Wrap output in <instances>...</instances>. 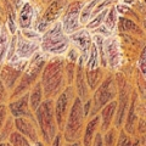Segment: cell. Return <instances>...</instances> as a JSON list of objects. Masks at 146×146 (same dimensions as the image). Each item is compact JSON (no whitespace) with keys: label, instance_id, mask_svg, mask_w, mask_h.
<instances>
[{"label":"cell","instance_id":"1","mask_svg":"<svg viewBox=\"0 0 146 146\" xmlns=\"http://www.w3.org/2000/svg\"><path fill=\"white\" fill-rule=\"evenodd\" d=\"M66 58L61 56L49 57L40 74L39 82L42 84L44 99H55L67 86L65 76Z\"/></svg>","mask_w":146,"mask_h":146},{"label":"cell","instance_id":"2","mask_svg":"<svg viewBox=\"0 0 146 146\" xmlns=\"http://www.w3.org/2000/svg\"><path fill=\"white\" fill-rule=\"evenodd\" d=\"M48 58L49 57L42 51H38L34 56H32L29 58L28 63H27L25 71L22 72L16 86L12 89L10 95H9V101L13 99H17L22 96L23 94L28 93L32 86L39 80L42 71L45 66V62L48 61Z\"/></svg>","mask_w":146,"mask_h":146},{"label":"cell","instance_id":"3","mask_svg":"<svg viewBox=\"0 0 146 146\" xmlns=\"http://www.w3.org/2000/svg\"><path fill=\"white\" fill-rule=\"evenodd\" d=\"M70 45V36L65 33L60 21L54 22L40 36V51L48 57L65 55Z\"/></svg>","mask_w":146,"mask_h":146},{"label":"cell","instance_id":"4","mask_svg":"<svg viewBox=\"0 0 146 146\" xmlns=\"http://www.w3.org/2000/svg\"><path fill=\"white\" fill-rule=\"evenodd\" d=\"M33 113L39 128L40 140L45 144V146H50L57 133H60L56 124V119H55L54 100L44 99V101L39 105V107Z\"/></svg>","mask_w":146,"mask_h":146},{"label":"cell","instance_id":"5","mask_svg":"<svg viewBox=\"0 0 146 146\" xmlns=\"http://www.w3.org/2000/svg\"><path fill=\"white\" fill-rule=\"evenodd\" d=\"M86 118L83 112V101L76 96L74 101L72 104L70 113L66 118L65 127L62 130L63 141H77L82 139L83 135V129L85 125Z\"/></svg>","mask_w":146,"mask_h":146},{"label":"cell","instance_id":"6","mask_svg":"<svg viewBox=\"0 0 146 146\" xmlns=\"http://www.w3.org/2000/svg\"><path fill=\"white\" fill-rule=\"evenodd\" d=\"M117 98V83L115 79L113 72L106 73L102 82L99 84V86L91 93V110H90V117L98 115L105 105L111 102L112 100H116Z\"/></svg>","mask_w":146,"mask_h":146},{"label":"cell","instance_id":"7","mask_svg":"<svg viewBox=\"0 0 146 146\" xmlns=\"http://www.w3.org/2000/svg\"><path fill=\"white\" fill-rule=\"evenodd\" d=\"M115 79L117 83V110L115 119H113V127L116 129H121L123 127V123L125 119V115L128 111L131 99V91H133V86H131L130 82L128 80L127 77L123 74L122 72H115Z\"/></svg>","mask_w":146,"mask_h":146},{"label":"cell","instance_id":"8","mask_svg":"<svg viewBox=\"0 0 146 146\" xmlns=\"http://www.w3.org/2000/svg\"><path fill=\"white\" fill-rule=\"evenodd\" d=\"M76 91L73 85H67L56 98L54 99V113L55 119L58 128V131L62 133L63 127H65L66 118L70 113V110L72 107V104L76 99Z\"/></svg>","mask_w":146,"mask_h":146},{"label":"cell","instance_id":"9","mask_svg":"<svg viewBox=\"0 0 146 146\" xmlns=\"http://www.w3.org/2000/svg\"><path fill=\"white\" fill-rule=\"evenodd\" d=\"M27 63H28V60H21V58L13 56L10 61L4 62L0 66V80L5 85L7 91L11 93L12 89L16 86Z\"/></svg>","mask_w":146,"mask_h":146},{"label":"cell","instance_id":"10","mask_svg":"<svg viewBox=\"0 0 146 146\" xmlns=\"http://www.w3.org/2000/svg\"><path fill=\"white\" fill-rule=\"evenodd\" d=\"M83 6L84 4L80 0H74V1L67 4L60 21L62 25V28L67 35L74 33L76 31L82 28V25L79 22V16Z\"/></svg>","mask_w":146,"mask_h":146},{"label":"cell","instance_id":"11","mask_svg":"<svg viewBox=\"0 0 146 146\" xmlns=\"http://www.w3.org/2000/svg\"><path fill=\"white\" fill-rule=\"evenodd\" d=\"M104 54L106 57L107 68L111 72H117L122 63L121 43L116 35H110L104 39Z\"/></svg>","mask_w":146,"mask_h":146},{"label":"cell","instance_id":"12","mask_svg":"<svg viewBox=\"0 0 146 146\" xmlns=\"http://www.w3.org/2000/svg\"><path fill=\"white\" fill-rule=\"evenodd\" d=\"M40 51V40L26 38L18 29L16 32V52L15 56L21 60H29L32 56Z\"/></svg>","mask_w":146,"mask_h":146},{"label":"cell","instance_id":"13","mask_svg":"<svg viewBox=\"0 0 146 146\" xmlns=\"http://www.w3.org/2000/svg\"><path fill=\"white\" fill-rule=\"evenodd\" d=\"M73 88H74L76 95L82 101H88L91 96V91L86 84L85 79V68H84V58L79 56L78 61L76 63V73H74V80H73Z\"/></svg>","mask_w":146,"mask_h":146},{"label":"cell","instance_id":"14","mask_svg":"<svg viewBox=\"0 0 146 146\" xmlns=\"http://www.w3.org/2000/svg\"><path fill=\"white\" fill-rule=\"evenodd\" d=\"M13 125H15L16 131L26 136L33 145L40 140L39 128L35 122V118H25V117L13 118Z\"/></svg>","mask_w":146,"mask_h":146},{"label":"cell","instance_id":"15","mask_svg":"<svg viewBox=\"0 0 146 146\" xmlns=\"http://www.w3.org/2000/svg\"><path fill=\"white\" fill-rule=\"evenodd\" d=\"M68 36H70L71 45H73L74 48L78 49V51L80 52V56L83 57L85 61L86 57H88L90 46H91V44H93V35H91V33L86 28L82 27L80 29L76 31L74 33L70 34Z\"/></svg>","mask_w":146,"mask_h":146},{"label":"cell","instance_id":"16","mask_svg":"<svg viewBox=\"0 0 146 146\" xmlns=\"http://www.w3.org/2000/svg\"><path fill=\"white\" fill-rule=\"evenodd\" d=\"M9 113L13 118L25 117V118H34V113L29 107L28 102V93L23 94L22 96L10 100L7 104Z\"/></svg>","mask_w":146,"mask_h":146},{"label":"cell","instance_id":"17","mask_svg":"<svg viewBox=\"0 0 146 146\" xmlns=\"http://www.w3.org/2000/svg\"><path fill=\"white\" fill-rule=\"evenodd\" d=\"M35 16V11L32 4L26 1L25 4H22L21 7L18 9V13L16 16V23L18 29H28L32 28Z\"/></svg>","mask_w":146,"mask_h":146},{"label":"cell","instance_id":"18","mask_svg":"<svg viewBox=\"0 0 146 146\" xmlns=\"http://www.w3.org/2000/svg\"><path fill=\"white\" fill-rule=\"evenodd\" d=\"M116 110H117V100H112L111 102L105 105L100 110L99 116H100V131L101 133H105L111 127H113V119H115Z\"/></svg>","mask_w":146,"mask_h":146},{"label":"cell","instance_id":"19","mask_svg":"<svg viewBox=\"0 0 146 146\" xmlns=\"http://www.w3.org/2000/svg\"><path fill=\"white\" fill-rule=\"evenodd\" d=\"M67 4L68 0H52L42 15V18L45 22H48L49 25H52L54 22L58 21V18L62 16Z\"/></svg>","mask_w":146,"mask_h":146},{"label":"cell","instance_id":"20","mask_svg":"<svg viewBox=\"0 0 146 146\" xmlns=\"http://www.w3.org/2000/svg\"><path fill=\"white\" fill-rule=\"evenodd\" d=\"M98 131H100V116L99 113L93 117L86 119L84 129H83V135H82V144L83 146H91V143L95 138Z\"/></svg>","mask_w":146,"mask_h":146},{"label":"cell","instance_id":"21","mask_svg":"<svg viewBox=\"0 0 146 146\" xmlns=\"http://www.w3.org/2000/svg\"><path fill=\"white\" fill-rule=\"evenodd\" d=\"M117 28H119V32L122 33H127L129 35H134L138 38H144L145 33L144 29L139 26L138 22H135L131 18L128 17H118V23H117Z\"/></svg>","mask_w":146,"mask_h":146},{"label":"cell","instance_id":"22","mask_svg":"<svg viewBox=\"0 0 146 146\" xmlns=\"http://www.w3.org/2000/svg\"><path fill=\"white\" fill-rule=\"evenodd\" d=\"M106 70L102 68L101 66H99L98 68L95 70H90V71H86L85 70V79H86V84H88L90 91L93 93L99 86V84L102 82V79L105 78L106 76Z\"/></svg>","mask_w":146,"mask_h":146},{"label":"cell","instance_id":"23","mask_svg":"<svg viewBox=\"0 0 146 146\" xmlns=\"http://www.w3.org/2000/svg\"><path fill=\"white\" fill-rule=\"evenodd\" d=\"M43 101H44V94H43L42 84L38 80L28 91V102H29L31 110L34 112Z\"/></svg>","mask_w":146,"mask_h":146},{"label":"cell","instance_id":"24","mask_svg":"<svg viewBox=\"0 0 146 146\" xmlns=\"http://www.w3.org/2000/svg\"><path fill=\"white\" fill-rule=\"evenodd\" d=\"M118 12L116 10L115 5L111 6L108 9V11L106 13V16H105V20H104V26L106 27V28L113 33L116 29H117V23H118Z\"/></svg>","mask_w":146,"mask_h":146},{"label":"cell","instance_id":"25","mask_svg":"<svg viewBox=\"0 0 146 146\" xmlns=\"http://www.w3.org/2000/svg\"><path fill=\"white\" fill-rule=\"evenodd\" d=\"M99 1L100 0H93V1L89 3L86 6L85 5L83 6V9H82V11H80V16H79V22H80L82 27H84L89 22V20L91 18V15H93L94 9L99 4Z\"/></svg>","mask_w":146,"mask_h":146},{"label":"cell","instance_id":"26","mask_svg":"<svg viewBox=\"0 0 146 146\" xmlns=\"http://www.w3.org/2000/svg\"><path fill=\"white\" fill-rule=\"evenodd\" d=\"M15 130V125H13V117L11 115H9L7 119L4 123L3 128L0 129V143H7L9 136L11 135V133Z\"/></svg>","mask_w":146,"mask_h":146},{"label":"cell","instance_id":"27","mask_svg":"<svg viewBox=\"0 0 146 146\" xmlns=\"http://www.w3.org/2000/svg\"><path fill=\"white\" fill-rule=\"evenodd\" d=\"M7 143L11 144L12 146H34L26 136H23L21 133H18L16 130H13L11 135L9 136Z\"/></svg>","mask_w":146,"mask_h":146},{"label":"cell","instance_id":"28","mask_svg":"<svg viewBox=\"0 0 146 146\" xmlns=\"http://www.w3.org/2000/svg\"><path fill=\"white\" fill-rule=\"evenodd\" d=\"M117 135H118V129H116L115 127H111L107 131L102 133V144H104V146H116Z\"/></svg>","mask_w":146,"mask_h":146},{"label":"cell","instance_id":"29","mask_svg":"<svg viewBox=\"0 0 146 146\" xmlns=\"http://www.w3.org/2000/svg\"><path fill=\"white\" fill-rule=\"evenodd\" d=\"M131 139H133V136L127 134L125 131L121 128V129H118L116 146H131Z\"/></svg>","mask_w":146,"mask_h":146},{"label":"cell","instance_id":"30","mask_svg":"<svg viewBox=\"0 0 146 146\" xmlns=\"http://www.w3.org/2000/svg\"><path fill=\"white\" fill-rule=\"evenodd\" d=\"M79 56H80V52L78 51V49L74 48L73 45H70V48H68L67 51L65 52V58H66L67 61H70V62L77 63Z\"/></svg>","mask_w":146,"mask_h":146},{"label":"cell","instance_id":"31","mask_svg":"<svg viewBox=\"0 0 146 146\" xmlns=\"http://www.w3.org/2000/svg\"><path fill=\"white\" fill-rule=\"evenodd\" d=\"M146 52V50H145V46L141 49V52L139 54V57H138V70L139 72L141 73L143 76H145V54Z\"/></svg>","mask_w":146,"mask_h":146},{"label":"cell","instance_id":"32","mask_svg":"<svg viewBox=\"0 0 146 146\" xmlns=\"http://www.w3.org/2000/svg\"><path fill=\"white\" fill-rule=\"evenodd\" d=\"M9 110H7V105L6 104H1L0 105V129L3 128L4 123H5V121L9 117Z\"/></svg>","mask_w":146,"mask_h":146},{"label":"cell","instance_id":"33","mask_svg":"<svg viewBox=\"0 0 146 146\" xmlns=\"http://www.w3.org/2000/svg\"><path fill=\"white\" fill-rule=\"evenodd\" d=\"M136 135H146V121L143 117H140L136 123Z\"/></svg>","mask_w":146,"mask_h":146},{"label":"cell","instance_id":"34","mask_svg":"<svg viewBox=\"0 0 146 146\" xmlns=\"http://www.w3.org/2000/svg\"><path fill=\"white\" fill-rule=\"evenodd\" d=\"M9 95H10V93L5 88V85L3 84V82L0 80V105L9 101Z\"/></svg>","mask_w":146,"mask_h":146},{"label":"cell","instance_id":"35","mask_svg":"<svg viewBox=\"0 0 146 146\" xmlns=\"http://www.w3.org/2000/svg\"><path fill=\"white\" fill-rule=\"evenodd\" d=\"M91 146H104L102 144V133L101 131H98L96 135H95V138L93 140V143H91Z\"/></svg>","mask_w":146,"mask_h":146},{"label":"cell","instance_id":"36","mask_svg":"<svg viewBox=\"0 0 146 146\" xmlns=\"http://www.w3.org/2000/svg\"><path fill=\"white\" fill-rule=\"evenodd\" d=\"M50 146H63V138L61 133H57V135L55 136V139L52 140V143Z\"/></svg>","mask_w":146,"mask_h":146},{"label":"cell","instance_id":"37","mask_svg":"<svg viewBox=\"0 0 146 146\" xmlns=\"http://www.w3.org/2000/svg\"><path fill=\"white\" fill-rule=\"evenodd\" d=\"M63 146H83L82 140H77V141H63Z\"/></svg>","mask_w":146,"mask_h":146},{"label":"cell","instance_id":"38","mask_svg":"<svg viewBox=\"0 0 146 146\" xmlns=\"http://www.w3.org/2000/svg\"><path fill=\"white\" fill-rule=\"evenodd\" d=\"M34 146H45V144L43 143V141H42V140H39V141H38V143H35V144H34Z\"/></svg>","mask_w":146,"mask_h":146},{"label":"cell","instance_id":"39","mask_svg":"<svg viewBox=\"0 0 146 146\" xmlns=\"http://www.w3.org/2000/svg\"><path fill=\"white\" fill-rule=\"evenodd\" d=\"M51 1H52V0H43V3H44V4H46V5H49V4L51 3Z\"/></svg>","mask_w":146,"mask_h":146},{"label":"cell","instance_id":"40","mask_svg":"<svg viewBox=\"0 0 146 146\" xmlns=\"http://www.w3.org/2000/svg\"><path fill=\"white\" fill-rule=\"evenodd\" d=\"M0 146H6V143H0Z\"/></svg>","mask_w":146,"mask_h":146},{"label":"cell","instance_id":"41","mask_svg":"<svg viewBox=\"0 0 146 146\" xmlns=\"http://www.w3.org/2000/svg\"><path fill=\"white\" fill-rule=\"evenodd\" d=\"M6 146H12L11 144H9V143H6Z\"/></svg>","mask_w":146,"mask_h":146}]
</instances>
